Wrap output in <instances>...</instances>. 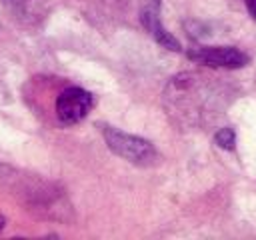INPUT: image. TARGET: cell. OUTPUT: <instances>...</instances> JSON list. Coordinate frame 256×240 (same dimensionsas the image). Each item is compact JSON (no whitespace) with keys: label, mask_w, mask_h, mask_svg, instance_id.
<instances>
[{"label":"cell","mask_w":256,"mask_h":240,"mask_svg":"<svg viewBox=\"0 0 256 240\" xmlns=\"http://www.w3.org/2000/svg\"><path fill=\"white\" fill-rule=\"evenodd\" d=\"M244 2H246V8H248L250 16L256 20V0H244Z\"/></svg>","instance_id":"cell-8"},{"label":"cell","mask_w":256,"mask_h":240,"mask_svg":"<svg viewBox=\"0 0 256 240\" xmlns=\"http://www.w3.org/2000/svg\"><path fill=\"white\" fill-rule=\"evenodd\" d=\"M2 4L10 18L22 26H38L48 14L46 0H2Z\"/></svg>","instance_id":"cell-6"},{"label":"cell","mask_w":256,"mask_h":240,"mask_svg":"<svg viewBox=\"0 0 256 240\" xmlns=\"http://www.w3.org/2000/svg\"><path fill=\"white\" fill-rule=\"evenodd\" d=\"M4 222H6V220H4L2 216H0V230H2V226H4Z\"/></svg>","instance_id":"cell-9"},{"label":"cell","mask_w":256,"mask_h":240,"mask_svg":"<svg viewBox=\"0 0 256 240\" xmlns=\"http://www.w3.org/2000/svg\"><path fill=\"white\" fill-rule=\"evenodd\" d=\"M102 134H104V140H106L108 148L116 156L132 162L136 166H152L158 160V152L152 146V142H148L140 136L126 134V132L116 130L112 126H104Z\"/></svg>","instance_id":"cell-2"},{"label":"cell","mask_w":256,"mask_h":240,"mask_svg":"<svg viewBox=\"0 0 256 240\" xmlns=\"http://www.w3.org/2000/svg\"><path fill=\"white\" fill-rule=\"evenodd\" d=\"M92 104H94V98L90 92H86L84 88L72 86L60 92L56 100V116L62 124H76L86 118Z\"/></svg>","instance_id":"cell-4"},{"label":"cell","mask_w":256,"mask_h":240,"mask_svg":"<svg viewBox=\"0 0 256 240\" xmlns=\"http://www.w3.org/2000/svg\"><path fill=\"white\" fill-rule=\"evenodd\" d=\"M214 140H216V144L220 146V148H224V150H232L234 148V144H236V132L232 130V128H220L216 134H214Z\"/></svg>","instance_id":"cell-7"},{"label":"cell","mask_w":256,"mask_h":240,"mask_svg":"<svg viewBox=\"0 0 256 240\" xmlns=\"http://www.w3.org/2000/svg\"><path fill=\"white\" fill-rule=\"evenodd\" d=\"M188 58L214 68H242L250 60L234 46H196L188 50Z\"/></svg>","instance_id":"cell-3"},{"label":"cell","mask_w":256,"mask_h":240,"mask_svg":"<svg viewBox=\"0 0 256 240\" xmlns=\"http://www.w3.org/2000/svg\"><path fill=\"white\" fill-rule=\"evenodd\" d=\"M164 102L168 114L178 116L180 122L200 124L202 116L216 110L220 104V94L210 78L194 72H182L168 82Z\"/></svg>","instance_id":"cell-1"},{"label":"cell","mask_w":256,"mask_h":240,"mask_svg":"<svg viewBox=\"0 0 256 240\" xmlns=\"http://www.w3.org/2000/svg\"><path fill=\"white\" fill-rule=\"evenodd\" d=\"M160 4L162 0H140V22L158 44H162L168 50L178 52L180 50L178 40L160 22Z\"/></svg>","instance_id":"cell-5"}]
</instances>
